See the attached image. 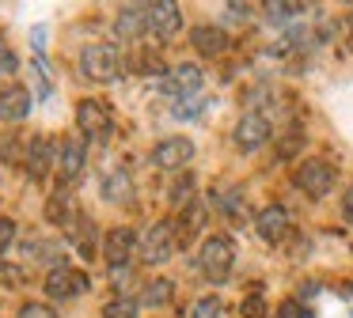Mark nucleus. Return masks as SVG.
Masks as SVG:
<instances>
[{
  "instance_id": "1",
  "label": "nucleus",
  "mask_w": 353,
  "mask_h": 318,
  "mask_svg": "<svg viewBox=\"0 0 353 318\" xmlns=\"http://www.w3.org/2000/svg\"><path fill=\"white\" fill-rule=\"evenodd\" d=\"M125 61H122V50L114 42H88L80 50V76L95 83H114L122 76Z\"/></svg>"
},
{
  "instance_id": "2",
  "label": "nucleus",
  "mask_w": 353,
  "mask_h": 318,
  "mask_svg": "<svg viewBox=\"0 0 353 318\" xmlns=\"http://www.w3.org/2000/svg\"><path fill=\"white\" fill-rule=\"evenodd\" d=\"M232 265H236V242L232 235H209L198 250V269L209 284H224L232 277Z\"/></svg>"
},
{
  "instance_id": "3",
  "label": "nucleus",
  "mask_w": 353,
  "mask_h": 318,
  "mask_svg": "<svg viewBox=\"0 0 353 318\" xmlns=\"http://www.w3.org/2000/svg\"><path fill=\"white\" fill-rule=\"evenodd\" d=\"M179 250V231H175V220H156L148 224L145 231L137 235V254L145 265H163L171 262V254Z\"/></svg>"
},
{
  "instance_id": "4",
  "label": "nucleus",
  "mask_w": 353,
  "mask_h": 318,
  "mask_svg": "<svg viewBox=\"0 0 353 318\" xmlns=\"http://www.w3.org/2000/svg\"><path fill=\"white\" fill-rule=\"evenodd\" d=\"M77 129L84 140L103 144L110 133H114V121H110V110L99 103V98H80L77 103Z\"/></svg>"
},
{
  "instance_id": "5",
  "label": "nucleus",
  "mask_w": 353,
  "mask_h": 318,
  "mask_svg": "<svg viewBox=\"0 0 353 318\" xmlns=\"http://www.w3.org/2000/svg\"><path fill=\"white\" fill-rule=\"evenodd\" d=\"M334 178L338 174L327 159H304V163L296 167V174H292L296 189H304L307 197H327L330 189H334Z\"/></svg>"
},
{
  "instance_id": "6",
  "label": "nucleus",
  "mask_w": 353,
  "mask_h": 318,
  "mask_svg": "<svg viewBox=\"0 0 353 318\" xmlns=\"http://www.w3.org/2000/svg\"><path fill=\"white\" fill-rule=\"evenodd\" d=\"M88 288H92V280H88V273L72 269V265H57V269L46 273V295L50 299H77V295H84Z\"/></svg>"
},
{
  "instance_id": "7",
  "label": "nucleus",
  "mask_w": 353,
  "mask_h": 318,
  "mask_svg": "<svg viewBox=\"0 0 353 318\" xmlns=\"http://www.w3.org/2000/svg\"><path fill=\"white\" fill-rule=\"evenodd\" d=\"M57 140L54 136H34L23 151V171L31 174V182H46V174L57 167Z\"/></svg>"
},
{
  "instance_id": "8",
  "label": "nucleus",
  "mask_w": 353,
  "mask_h": 318,
  "mask_svg": "<svg viewBox=\"0 0 353 318\" xmlns=\"http://www.w3.org/2000/svg\"><path fill=\"white\" fill-rule=\"evenodd\" d=\"M84 163H88V140L84 136H65L61 151H57V182L72 186L84 174Z\"/></svg>"
},
{
  "instance_id": "9",
  "label": "nucleus",
  "mask_w": 353,
  "mask_h": 318,
  "mask_svg": "<svg viewBox=\"0 0 353 318\" xmlns=\"http://www.w3.org/2000/svg\"><path fill=\"white\" fill-rule=\"evenodd\" d=\"M160 91L168 98H194L201 91V68L198 65H175V68H168V72L160 76Z\"/></svg>"
},
{
  "instance_id": "10",
  "label": "nucleus",
  "mask_w": 353,
  "mask_h": 318,
  "mask_svg": "<svg viewBox=\"0 0 353 318\" xmlns=\"http://www.w3.org/2000/svg\"><path fill=\"white\" fill-rule=\"evenodd\" d=\"M270 118L266 114H259V110H251V114H243V118L236 121V133H232V140H236V148L239 151H259L262 144L270 140Z\"/></svg>"
},
{
  "instance_id": "11",
  "label": "nucleus",
  "mask_w": 353,
  "mask_h": 318,
  "mask_svg": "<svg viewBox=\"0 0 353 318\" xmlns=\"http://www.w3.org/2000/svg\"><path fill=\"white\" fill-rule=\"evenodd\" d=\"M194 159V140L190 136H168L152 148V163L160 171H183L186 163Z\"/></svg>"
},
{
  "instance_id": "12",
  "label": "nucleus",
  "mask_w": 353,
  "mask_h": 318,
  "mask_svg": "<svg viewBox=\"0 0 353 318\" xmlns=\"http://www.w3.org/2000/svg\"><path fill=\"white\" fill-rule=\"evenodd\" d=\"M179 30H183V8L175 0H156V4H148V34L175 38Z\"/></svg>"
},
{
  "instance_id": "13",
  "label": "nucleus",
  "mask_w": 353,
  "mask_h": 318,
  "mask_svg": "<svg viewBox=\"0 0 353 318\" xmlns=\"http://www.w3.org/2000/svg\"><path fill=\"white\" fill-rule=\"evenodd\" d=\"M65 239H69L84 257H95V250H99V227H95V220L88 216V212L77 209V216L65 224Z\"/></svg>"
},
{
  "instance_id": "14",
  "label": "nucleus",
  "mask_w": 353,
  "mask_h": 318,
  "mask_svg": "<svg viewBox=\"0 0 353 318\" xmlns=\"http://www.w3.org/2000/svg\"><path fill=\"white\" fill-rule=\"evenodd\" d=\"M133 254H137V235H133L130 227H114V231H107V239H103V257H107L110 269L130 265Z\"/></svg>"
},
{
  "instance_id": "15",
  "label": "nucleus",
  "mask_w": 353,
  "mask_h": 318,
  "mask_svg": "<svg viewBox=\"0 0 353 318\" xmlns=\"http://www.w3.org/2000/svg\"><path fill=\"white\" fill-rule=\"evenodd\" d=\"M254 231H259L262 242H270V246H277V242L289 235V212L281 209V204H266V209L254 216Z\"/></svg>"
},
{
  "instance_id": "16",
  "label": "nucleus",
  "mask_w": 353,
  "mask_h": 318,
  "mask_svg": "<svg viewBox=\"0 0 353 318\" xmlns=\"http://www.w3.org/2000/svg\"><path fill=\"white\" fill-rule=\"evenodd\" d=\"M34 106V95L23 83H8L0 87V121H23Z\"/></svg>"
},
{
  "instance_id": "17",
  "label": "nucleus",
  "mask_w": 353,
  "mask_h": 318,
  "mask_svg": "<svg viewBox=\"0 0 353 318\" xmlns=\"http://www.w3.org/2000/svg\"><path fill=\"white\" fill-rule=\"evenodd\" d=\"M114 34L122 38V42H133V38L148 34V4H125V8H118Z\"/></svg>"
},
{
  "instance_id": "18",
  "label": "nucleus",
  "mask_w": 353,
  "mask_h": 318,
  "mask_svg": "<svg viewBox=\"0 0 353 318\" xmlns=\"http://www.w3.org/2000/svg\"><path fill=\"white\" fill-rule=\"evenodd\" d=\"M190 45L201 57H221V53L228 50V34H224L221 27H213V23H198V27L190 30Z\"/></svg>"
},
{
  "instance_id": "19",
  "label": "nucleus",
  "mask_w": 353,
  "mask_h": 318,
  "mask_svg": "<svg viewBox=\"0 0 353 318\" xmlns=\"http://www.w3.org/2000/svg\"><path fill=\"white\" fill-rule=\"evenodd\" d=\"M23 250L34 265H50V269L65 265V250H61V242H54V239H27Z\"/></svg>"
},
{
  "instance_id": "20",
  "label": "nucleus",
  "mask_w": 353,
  "mask_h": 318,
  "mask_svg": "<svg viewBox=\"0 0 353 318\" xmlns=\"http://www.w3.org/2000/svg\"><path fill=\"white\" fill-rule=\"evenodd\" d=\"M77 216V209H72V193H69V186H61L57 182V189H54V197L46 201V220L50 224H69V220Z\"/></svg>"
},
{
  "instance_id": "21",
  "label": "nucleus",
  "mask_w": 353,
  "mask_h": 318,
  "mask_svg": "<svg viewBox=\"0 0 353 318\" xmlns=\"http://www.w3.org/2000/svg\"><path fill=\"white\" fill-rule=\"evenodd\" d=\"M103 197L110 204H133V182L125 171H110L107 182H103Z\"/></svg>"
},
{
  "instance_id": "22",
  "label": "nucleus",
  "mask_w": 353,
  "mask_h": 318,
  "mask_svg": "<svg viewBox=\"0 0 353 318\" xmlns=\"http://www.w3.org/2000/svg\"><path fill=\"white\" fill-rule=\"evenodd\" d=\"M262 12H266V23H270V27H285V23L296 19L300 12H307V4H285V0H270V4H262Z\"/></svg>"
},
{
  "instance_id": "23",
  "label": "nucleus",
  "mask_w": 353,
  "mask_h": 318,
  "mask_svg": "<svg viewBox=\"0 0 353 318\" xmlns=\"http://www.w3.org/2000/svg\"><path fill=\"white\" fill-rule=\"evenodd\" d=\"M171 295H175V284H171L168 277H160V280H148L145 284L141 303H145V307H163V303H171Z\"/></svg>"
},
{
  "instance_id": "24",
  "label": "nucleus",
  "mask_w": 353,
  "mask_h": 318,
  "mask_svg": "<svg viewBox=\"0 0 353 318\" xmlns=\"http://www.w3.org/2000/svg\"><path fill=\"white\" fill-rule=\"evenodd\" d=\"M190 318H224V299L221 295H201L190 307Z\"/></svg>"
},
{
  "instance_id": "25",
  "label": "nucleus",
  "mask_w": 353,
  "mask_h": 318,
  "mask_svg": "<svg viewBox=\"0 0 353 318\" xmlns=\"http://www.w3.org/2000/svg\"><path fill=\"white\" fill-rule=\"evenodd\" d=\"M103 318H137V303L133 299H110L107 307H103Z\"/></svg>"
},
{
  "instance_id": "26",
  "label": "nucleus",
  "mask_w": 353,
  "mask_h": 318,
  "mask_svg": "<svg viewBox=\"0 0 353 318\" xmlns=\"http://www.w3.org/2000/svg\"><path fill=\"white\" fill-rule=\"evenodd\" d=\"M201 110H205V98H201V95H194V98H183V103H179L171 114H175L179 121H194Z\"/></svg>"
},
{
  "instance_id": "27",
  "label": "nucleus",
  "mask_w": 353,
  "mask_h": 318,
  "mask_svg": "<svg viewBox=\"0 0 353 318\" xmlns=\"http://www.w3.org/2000/svg\"><path fill=\"white\" fill-rule=\"evenodd\" d=\"M12 242H16V220L0 216V262H4V254L12 250Z\"/></svg>"
},
{
  "instance_id": "28",
  "label": "nucleus",
  "mask_w": 353,
  "mask_h": 318,
  "mask_svg": "<svg viewBox=\"0 0 353 318\" xmlns=\"http://www.w3.org/2000/svg\"><path fill=\"white\" fill-rule=\"evenodd\" d=\"M277 318H315L312 307H304L300 299H285L281 307H277Z\"/></svg>"
},
{
  "instance_id": "29",
  "label": "nucleus",
  "mask_w": 353,
  "mask_h": 318,
  "mask_svg": "<svg viewBox=\"0 0 353 318\" xmlns=\"http://www.w3.org/2000/svg\"><path fill=\"white\" fill-rule=\"evenodd\" d=\"M194 201V182L190 178H183V182H175V186H171V204H190Z\"/></svg>"
},
{
  "instance_id": "30",
  "label": "nucleus",
  "mask_w": 353,
  "mask_h": 318,
  "mask_svg": "<svg viewBox=\"0 0 353 318\" xmlns=\"http://www.w3.org/2000/svg\"><path fill=\"white\" fill-rule=\"evenodd\" d=\"M19 318H61V315H54V307H46V303H23Z\"/></svg>"
},
{
  "instance_id": "31",
  "label": "nucleus",
  "mask_w": 353,
  "mask_h": 318,
  "mask_svg": "<svg viewBox=\"0 0 353 318\" xmlns=\"http://www.w3.org/2000/svg\"><path fill=\"white\" fill-rule=\"evenodd\" d=\"M16 148H19V136L8 133L4 140H0V159H4V163H16Z\"/></svg>"
},
{
  "instance_id": "32",
  "label": "nucleus",
  "mask_w": 353,
  "mask_h": 318,
  "mask_svg": "<svg viewBox=\"0 0 353 318\" xmlns=\"http://www.w3.org/2000/svg\"><path fill=\"white\" fill-rule=\"evenodd\" d=\"M0 280H8V288H16L19 280H23V273H19V269H12V265H4V262H0Z\"/></svg>"
},
{
  "instance_id": "33",
  "label": "nucleus",
  "mask_w": 353,
  "mask_h": 318,
  "mask_svg": "<svg viewBox=\"0 0 353 318\" xmlns=\"http://www.w3.org/2000/svg\"><path fill=\"white\" fill-rule=\"evenodd\" d=\"M4 72H16V53L0 45V76H4Z\"/></svg>"
},
{
  "instance_id": "34",
  "label": "nucleus",
  "mask_w": 353,
  "mask_h": 318,
  "mask_svg": "<svg viewBox=\"0 0 353 318\" xmlns=\"http://www.w3.org/2000/svg\"><path fill=\"white\" fill-rule=\"evenodd\" d=\"M243 315L247 318H262V295H251V299L243 303Z\"/></svg>"
},
{
  "instance_id": "35",
  "label": "nucleus",
  "mask_w": 353,
  "mask_h": 318,
  "mask_svg": "<svg viewBox=\"0 0 353 318\" xmlns=\"http://www.w3.org/2000/svg\"><path fill=\"white\" fill-rule=\"evenodd\" d=\"M342 216H345V220H350V224H353V182H350V189H345V193H342Z\"/></svg>"
},
{
  "instance_id": "36",
  "label": "nucleus",
  "mask_w": 353,
  "mask_h": 318,
  "mask_svg": "<svg viewBox=\"0 0 353 318\" xmlns=\"http://www.w3.org/2000/svg\"><path fill=\"white\" fill-rule=\"evenodd\" d=\"M228 15H232V19H251V4H228Z\"/></svg>"
},
{
  "instance_id": "37",
  "label": "nucleus",
  "mask_w": 353,
  "mask_h": 318,
  "mask_svg": "<svg viewBox=\"0 0 353 318\" xmlns=\"http://www.w3.org/2000/svg\"><path fill=\"white\" fill-rule=\"evenodd\" d=\"M350 27H353V15H350Z\"/></svg>"
}]
</instances>
